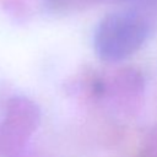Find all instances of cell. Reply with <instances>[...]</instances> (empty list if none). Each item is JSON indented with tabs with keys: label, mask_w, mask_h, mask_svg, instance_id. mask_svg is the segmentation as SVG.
I'll list each match as a JSON object with an SVG mask.
<instances>
[{
	"label": "cell",
	"mask_w": 157,
	"mask_h": 157,
	"mask_svg": "<svg viewBox=\"0 0 157 157\" xmlns=\"http://www.w3.org/2000/svg\"><path fill=\"white\" fill-rule=\"evenodd\" d=\"M150 34L148 21L135 11H118L104 16L96 27L93 45L108 63L126 59L137 52Z\"/></svg>",
	"instance_id": "1"
},
{
	"label": "cell",
	"mask_w": 157,
	"mask_h": 157,
	"mask_svg": "<svg viewBox=\"0 0 157 157\" xmlns=\"http://www.w3.org/2000/svg\"><path fill=\"white\" fill-rule=\"evenodd\" d=\"M37 104L25 97H13L7 103L6 118L0 125V152L13 157L25 147L32 131L39 124Z\"/></svg>",
	"instance_id": "2"
}]
</instances>
